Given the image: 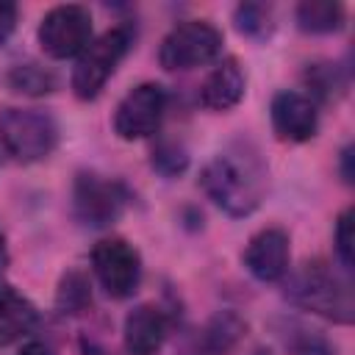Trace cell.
I'll return each mask as SVG.
<instances>
[{
    "instance_id": "obj_1",
    "label": "cell",
    "mask_w": 355,
    "mask_h": 355,
    "mask_svg": "<svg viewBox=\"0 0 355 355\" xmlns=\"http://www.w3.org/2000/svg\"><path fill=\"white\" fill-rule=\"evenodd\" d=\"M200 183L205 194L230 216H247L258 208L266 186V169L261 166L258 155L247 147H230L214 155Z\"/></svg>"
},
{
    "instance_id": "obj_2",
    "label": "cell",
    "mask_w": 355,
    "mask_h": 355,
    "mask_svg": "<svg viewBox=\"0 0 355 355\" xmlns=\"http://www.w3.org/2000/svg\"><path fill=\"white\" fill-rule=\"evenodd\" d=\"M286 294L300 308L313 311V313H319L324 319H333V322H341V324H349L352 316H355V302H352L349 283L322 261L302 263L288 277Z\"/></svg>"
},
{
    "instance_id": "obj_3",
    "label": "cell",
    "mask_w": 355,
    "mask_h": 355,
    "mask_svg": "<svg viewBox=\"0 0 355 355\" xmlns=\"http://www.w3.org/2000/svg\"><path fill=\"white\" fill-rule=\"evenodd\" d=\"M0 144L22 164L42 161L58 144V125L36 108H6L0 114Z\"/></svg>"
},
{
    "instance_id": "obj_4",
    "label": "cell",
    "mask_w": 355,
    "mask_h": 355,
    "mask_svg": "<svg viewBox=\"0 0 355 355\" xmlns=\"http://www.w3.org/2000/svg\"><path fill=\"white\" fill-rule=\"evenodd\" d=\"M222 53V33L205 19H186L175 25L158 50V61L169 72H186L211 64Z\"/></svg>"
},
{
    "instance_id": "obj_5",
    "label": "cell",
    "mask_w": 355,
    "mask_h": 355,
    "mask_svg": "<svg viewBox=\"0 0 355 355\" xmlns=\"http://www.w3.org/2000/svg\"><path fill=\"white\" fill-rule=\"evenodd\" d=\"M128 47H130L128 28H111L100 39L89 42V47L78 55V64L72 69V92L80 100H94L108 83V78L116 72Z\"/></svg>"
},
{
    "instance_id": "obj_6",
    "label": "cell",
    "mask_w": 355,
    "mask_h": 355,
    "mask_svg": "<svg viewBox=\"0 0 355 355\" xmlns=\"http://www.w3.org/2000/svg\"><path fill=\"white\" fill-rule=\"evenodd\" d=\"M92 42V14L83 6L67 3L50 8L39 22V44L50 58L80 55Z\"/></svg>"
},
{
    "instance_id": "obj_7",
    "label": "cell",
    "mask_w": 355,
    "mask_h": 355,
    "mask_svg": "<svg viewBox=\"0 0 355 355\" xmlns=\"http://www.w3.org/2000/svg\"><path fill=\"white\" fill-rule=\"evenodd\" d=\"M75 216L92 227H105L116 222L128 205V191L119 180L103 178L97 172H80L72 186Z\"/></svg>"
},
{
    "instance_id": "obj_8",
    "label": "cell",
    "mask_w": 355,
    "mask_h": 355,
    "mask_svg": "<svg viewBox=\"0 0 355 355\" xmlns=\"http://www.w3.org/2000/svg\"><path fill=\"white\" fill-rule=\"evenodd\" d=\"M92 269L105 288V294L122 300L139 288L141 280V258L133 244L125 239H103L92 250Z\"/></svg>"
},
{
    "instance_id": "obj_9",
    "label": "cell",
    "mask_w": 355,
    "mask_h": 355,
    "mask_svg": "<svg viewBox=\"0 0 355 355\" xmlns=\"http://www.w3.org/2000/svg\"><path fill=\"white\" fill-rule=\"evenodd\" d=\"M166 111V92L158 83H141L130 89L114 114V130L125 141L147 139L158 130Z\"/></svg>"
},
{
    "instance_id": "obj_10",
    "label": "cell",
    "mask_w": 355,
    "mask_h": 355,
    "mask_svg": "<svg viewBox=\"0 0 355 355\" xmlns=\"http://www.w3.org/2000/svg\"><path fill=\"white\" fill-rule=\"evenodd\" d=\"M288 233L283 227H263L261 233H255L244 250V266L250 269L252 277L272 283L280 280L288 272Z\"/></svg>"
},
{
    "instance_id": "obj_11",
    "label": "cell",
    "mask_w": 355,
    "mask_h": 355,
    "mask_svg": "<svg viewBox=\"0 0 355 355\" xmlns=\"http://www.w3.org/2000/svg\"><path fill=\"white\" fill-rule=\"evenodd\" d=\"M269 114H272V128L283 141H308L319 128V114L313 100L300 92H277Z\"/></svg>"
},
{
    "instance_id": "obj_12",
    "label": "cell",
    "mask_w": 355,
    "mask_h": 355,
    "mask_svg": "<svg viewBox=\"0 0 355 355\" xmlns=\"http://www.w3.org/2000/svg\"><path fill=\"white\" fill-rule=\"evenodd\" d=\"M169 324L161 308L155 305H139L125 316V352L128 355H158L166 341Z\"/></svg>"
},
{
    "instance_id": "obj_13",
    "label": "cell",
    "mask_w": 355,
    "mask_h": 355,
    "mask_svg": "<svg viewBox=\"0 0 355 355\" xmlns=\"http://www.w3.org/2000/svg\"><path fill=\"white\" fill-rule=\"evenodd\" d=\"M39 324V311L28 297H22L11 283L0 280V347H8L33 333Z\"/></svg>"
},
{
    "instance_id": "obj_14",
    "label": "cell",
    "mask_w": 355,
    "mask_h": 355,
    "mask_svg": "<svg viewBox=\"0 0 355 355\" xmlns=\"http://www.w3.org/2000/svg\"><path fill=\"white\" fill-rule=\"evenodd\" d=\"M241 97H244V72L236 64V58H225L222 64H216L200 89V100L211 111H227L239 105Z\"/></svg>"
},
{
    "instance_id": "obj_15",
    "label": "cell",
    "mask_w": 355,
    "mask_h": 355,
    "mask_svg": "<svg viewBox=\"0 0 355 355\" xmlns=\"http://www.w3.org/2000/svg\"><path fill=\"white\" fill-rule=\"evenodd\" d=\"M244 330H247V324L233 311L216 313L197 333V338L191 341V347H189L186 355H227L239 344V338L244 336Z\"/></svg>"
},
{
    "instance_id": "obj_16",
    "label": "cell",
    "mask_w": 355,
    "mask_h": 355,
    "mask_svg": "<svg viewBox=\"0 0 355 355\" xmlns=\"http://www.w3.org/2000/svg\"><path fill=\"white\" fill-rule=\"evenodd\" d=\"M297 22L308 33H333L344 25V6L336 0H305L297 6Z\"/></svg>"
},
{
    "instance_id": "obj_17",
    "label": "cell",
    "mask_w": 355,
    "mask_h": 355,
    "mask_svg": "<svg viewBox=\"0 0 355 355\" xmlns=\"http://www.w3.org/2000/svg\"><path fill=\"white\" fill-rule=\"evenodd\" d=\"M92 302V288L89 280L80 272H69L61 277L58 291H55V305L64 316H75L80 311H86V305Z\"/></svg>"
},
{
    "instance_id": "obj_18",
    "label": "cell",
    "mask_w": 355,
    "mask_h": 355,
    "mask_svg": "<svg viewBox=\"0 0 355 355\" xmlns=\"http://www.w3.org/2000/svg\"><path fill=\"white\" fill-rule=\"evenodd\" d=\"M8 86L22 94H50L55 89V75L39 64H17L8 72Z\"/></svg>"
},
{
    "instance_id": "obj_19",
    "label": "cell",
    "mask_w": 355,
    "mask_h": 355,
    "mask_svg": "<svg viewBox=\"0 0 355 355\" xmlns=\"http://www.w3.org/2000/svg\"><path fill=\"white\" fill-rule=\"evenodd\" d=\"M305 80L313 89V94H319L324 100H330L336 92L344 89V80H341V72H338L336 64H313V67H308Z\"/></svg>"
},
{
    "instance_id": "obj_20",
    "label": "cell",
    "mask_w": 355,
    "mask_h": 355,
    "mask_svg": "<svg viewBox=\"0 0 355 355\" xmlns=\"http://www.w3.org/2000/svg\"><path fill=\"white\" fill-rule=\"evenodd\" d=\"M236 25L241 33L247 36H255V39H263L269 31H272V17H269V8L266 6H239L236 11Z\"/></svg>"
},
{
    "instance_id": "obj_21",
    "label": "cell",
    "mask_w": 355,
    "mask_h": 355,
    "mask_svg": "<svg viewBox=\"0 0 355 355\" xmlns=\"http://www.w3.org/2000/svg\"><path fill=\"white\" fill-rule=\"evenodd\" d=\"M336 252L344 269H352L355 261V214L347 208L336 222Z\"/></svg>"
},
{
    "instance_id": "obj_22",
    "label": "cell",
    "mask_w": 355,
    "mask_h": 355,
    "mask_svg": "<svg viewBox=\"0 0 355 355\" xmlns=\"http://www.w3.org/2000/svg\"><path fill=\"white\" fill-rule=\"evenodd\" d=\"M186 164H189V155H186V150H183L180 144H175V141H164V144H158L155 153H153V166H155L161 175H166V178L180 175V172L186 169Z\"/></svg>"
},
{
    "instance_id": "obj_23",
    "label": "cell",
    "mask_w": 355,
    "mask_h": 355,
    "mask_svg": "<svg viewBox=\"0 0 355 355\" xmlns=\"http://www.w3.org/2000/svg\"><path fill=\"white\" fill-rule=\"evenodd\" d=\"M14 25H17V6H14V3L0 0V44L11 36Z\"/></svg>"
},
{
    "instance_id": "obj_24",
    "label": "cell",
    "mask_w": 355,
    "mask_h": 355,
    "mask_svg": "<svg viewBox=\"0 0 355 355\" xmlns=\"http://www.w3.org/2000/svg\"><path fill=\"white\" fill-rule=\"evenodd\" d=\"M17 355H55V352L44 341H28V344H22V349Z\"/></svg>"
},
{
    "instance_id": "obj_25",
    "label": "cell",
    "mask_w": 355,
    "mask_h": 355,
    "mask_svg": "<svg viewBox=\"0 0 355 355\" xmlns=\"http://www.w3.org/2000/svg\"><path fill=\"white\" fill-rule=\"evenodd\" d=\"M352 147H344V153H341V175H344V180L347 183H352V178H355V169H352Z\"/></svg>"
},
{
    "instance_id": "obj_26",
    "label": "cell",
    "mask_w": 355,
    "mask_h": 355,
    "mask_svg": "<svg viewBox=\"0 0 355 355\" xmlns=\"http://www.w3.org/2000/svg\"><path fill=\"white\" fill-rule=\"evenodd\" d=\"M6 261H8V250H6V239H3V230H0V269L6 266Z\"/></svg>"
},
{
    "instance_id": "obj_27",
    "label": "cell",
    "mask_w": 355,
    "mask_h": 355,
    "mask_svg": "<svg viewBox=\"0 0 355 355\" xmlns=\"http://www.w3.org/2000/svg\"><path fill=\"white\" fill-rule=\"evenodd\" d=\"M255 355H269V352H263V349H258V352H255Z\"/></svg>"
}]
</instances>
